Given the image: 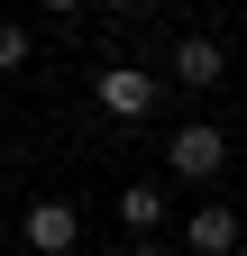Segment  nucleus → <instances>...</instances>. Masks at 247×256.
I'll use <instances>...</instances> for the list:
<instances>
[{"label": "nucleus", "mask_w": 247, "mask_h": 256, "mask_svg": "<svg viewBox=\"0 0 247 256\" xmlns=\"http://www.w3.org/2000/svg\"><path fill=\"white\" fill-rule=\"evenodd\" d=\"M110 10H146V0H110Z\"/></svg>", "instance_id": "1a4fd4ad"}, {"label": "nucleus", "mask_w": 247, "mask_h": 256, "mask_svg": "<svg viewBox=\"0 0 247 256\" xmlns=\"http://www.w3.org/2000/svg\"><path fill=\"white\" fill-rule=\"evenodd\" d=\"M138 256H156V247H138Z\"/></svg>", "instance_id": "9d476101"}, {"label": "nucleus", "mask_w": 247, "mask_h": 256, "mask_svg": "<svg viewBox=\"0 0 247 256\" xmlns=\"http://www.w3.org/2000/svg\"><path fill=\"white\" fill-rule=\"evenodd\" d=\"M37 10H55V18H64V10H82V0H37Z\"/></svg>", "instance_id": "6e6552de"}, {"label": "nucleus", "mask_w": 247, "mask_h": 256, "mask_svg": "<svg viewBox=\"0 0 247 256\" xmlns=\"http://www.w3.org/2000/svg\"><path fill=\"white\" fill-rule=\"evenodd\" d=\"M28 55H37V46H28V28H18V18H0V74H18Z\"/></svg>", "instance_id": "0eeeda50"}, {"label": "nucleus", "mask_w": 247, "mask_h": 256, "mask_svg": "<svg viewBox=\"0 0 247 256\" xmlns=\"http://www.w3.org/2000/svg\"><path fill=\"white\" fill-rule=\"evenodd\" d=\"M183 247L192 256H238V210L229 202H202L192 220H183Z\"/></svg>", "instance_id": "20e7f679"}, {"label": "nucleus", "mask_w": 247, "mask_h": 256, "mask_svg": "<svg viewBox=\"0 0 247 256\" xmlns=\"http://www.w3.org/2000/svg\"><path fill=\"white\" fill-rule=\"evenodd\" d=\"M28 247H37V256H74V247H82V210L55 202V192L28 202Z\"/></svg>", "instance_id": "7ed1b4c3"}, {"label": "nucleus", "mask_w": 247, "mask_h": 256, "mask_svg": "<svg viewBox=\"0 0 247 256\" xmlns=\"http://www.w3.org/2000/svg\"><path fill=\"white\" fill-rule=\"evenodd\" d=\"M92 92H101L110 119H146V110H156V74H146V64H101Z\"/></svg>", "instance_id": "f03ea898"}, {"label": "nucleus", "mask_w": 247, "mask_h": 256, "mask_svg": "<svg viewBox=\"0 0 247 256\" xmlns=\"http://www.w3.org/2000/svg\"><path fill=\"white\" fill-rule=\"evenodd\" d=\"M119 220H128V229L146 238V229L165 220V192H146V183H128V192H119Z\"/></svg>", "instance_id": "423d86ee"}, {"label": "nucleus", "mask_w": 247, "mask_h": 256, "mask_svg": "<svg viewBox=\"0 0 247 256\" xmlns=\"http://www.w3.org/2000/svg\"><path fill=\"white\" fill-rule=\"evenodd\" d=\"M165 165H174L183 183H210V174L229 165V128H220V119H183L174 138H165Z\"/></svg>", "instance_id": "f257e3e1"}, {"label": "nucleus", "mask_w": 247, "mask_h": 256, "mask_svg": "<svg viewBox=\"0 0 247 256\" xmlns=\"http://www.w3.org/2000/svg\"><path fill=\"white\" fill-rule=\"evenodd\" d=\"M220 74H229V46H210V37H174V82L202 92V82H220Z\"/></svg>", "instance_id": "39448f33"}]
</instances>
